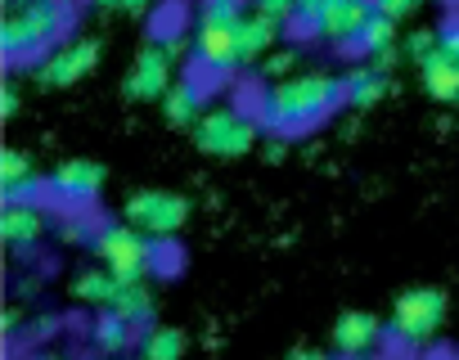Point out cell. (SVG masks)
Segmentation results:
<instances>
[{
    "label": "cell",
    "instance_id": "obj_1",
    "mask_svg": "<svg viewBox=\"0 0 459 360\" xmlns=\"http://www.w3.org/2000/svg\"><path fill=\"white\" fill-rule=\"evenodd\" d=\"M347 104V77L338 73H293L284 81H271L257 99V122L275 135H302L333 117Z\"/></svg>",
    "mask_w": 459,
    "mask_h": 360
},
{
    "label": "cell",
    "instance_id": "obj_2",
    "mask_svg": "<svg viewBox=\"0 0 459 360\" xmlns=\"http://www.w3.org/2000/svg\"><path fill=\"white\" fill-rule=\"evenodd\" d=\"M68 28H73V0H14L0 19V50L14 68L37 64L59 41H68L64 37Z\"/></svg>",
    "mask_w": 459,
    "mask_h": 360
},
{
    "label": "cell",
    "instance_id": "obj_3",
    "mask_svg": "<svg viewBox=\"0 0 459 360\" xmlns=\"http://www.w3.org/2000/svg\"><path fill=\"white\" fill-rule=\"evenodd\" d=\"M446 311H450L446 288H437V284L405 288V293H396V302H392L387 338H392L396 347H405V351H419V347H428V342L441 333Z\"/></svg>",
    "mask_w": 459,
    "mask_h": 360
},
{
    "label": "cell",
    "instance_id": "obj_4",
    "mask_svg": "<svg viewBox=\"0 0 459 360\" xmlns=\"http://www.w3.org/2000/svg\"><path fill=\"white\" fill-rule=\"evenodd\" d=\"M91 253L100 257V266H108L117 279L126 284H140L153 275L158 266V248H153V235L135 230L131 221H117V226H100L95 239H91Z\"/></svg>",
    "mask_w": 459,
    "mask_h": 360
},
{
    "label": "cell",
    "instance_id": "obj_5",
    "mask_svg": "<svg viewBox=\"0 0 459 360\" xmlns=\"http://www.w3.org/2000/svg\"><path fill=\"white\" fill-rule=\"evenodd\" d=\"M239 28H244V10H225V5L203 0V10L194 19V32H189L194 59L203 68H212V73L239 68Z\"/></svg>",
    "mask_w": 459,
    "mask_h": 360
},
{
    "label": "cell",
    "instance_id": "obj_6",
    "mask_svg": "<svg viewBox=\"0 0 459 360\" xmlns=\"http://www.w3.org/2000/svg\"><path fill=\"white\" fill-rule=\"evenodd\" d=\"M257 135H262V122L248 117L244 108L235 104H221V108H207L198 122H194V144L212 158H244L257 149Z\"/></svg>",
    "mask_w": 459,
    "mask_h": 360
},
{
    "label": "cell",
    "instance_id": "obj_7",
    "mask_svg": "<svg viewBox=\"0 0 459 360\" xmlns=\"http://www.w3.org/2000/svg\"><path fill=\"white\" fill-rule=\"evenodd\" d=\"M171 86H176V41L140 46V55H135V64L122 81V95L135 99V104H149V99H162Z\"/></svg>",
    "mask_w": 459,
    "mask_h": 360
},
{
    "label": "cell",
    "instance_id": "obj_8",
    "mask_svg": "<svg viewBox=\"0 0 459 360\" xmlns=\"http://www.w3.org/2000/svg\"><path fill=\"white\" fill-rule=\"evenodd\" d=\"M122 217H126L135 230L153 235V239H171V235H180L185 221H189V199H180V194H171V190H135V194L126 199Z\"/></svg>",
    "mask_w": 459,
    "mask_h": 360
},
{
    "label": "cell",
    "instance_id": "obj_9",
    "mask_svg": "<svg viewBox=\"0 0 459 360\" xmlns=\"http://www.w3.org/2000/svg\"><path fill=\"white\" fill-rule=\"evenodd\" d=\"M95 68H100V41L95 37H73V41H59L50 55H41L28 77L37 86H73V81L91 77Z\"/></svg>",
    "mask_w": 459,
    "mask_h": 360
},
{
    "label": "cell",
    "instance_id": "obj_10",
    "mask_svg": "<svg viewBox=\"0 0 459 360\" xmlns=\"http://www.w3.org/2000/svg\"><path fill=\"white\" fill-rule=\"evenodd\" d=\"M100 190H104V167L91 162V158H64V162L46 176V194H50L55 203L73 208V212L91 208V203L100 199Z\"/></svg>",
    "mask_w": 459,
    "mask_h": 360
},
{
    "label": "cell",
    "instance_id": "obj_11",
    "mask_svg": "<svg viewBox=\"0 0 459 360\" xmlns=\"http://www.w3.org/2000/svg\"><path fill=\"white\" fill-rule=\"evenodd\" d=\"M50 230V212L37 199H5L0 203V239H5L14 253H28L46 239Z\"/></svg>",
    "mask_w": 459,
    "mask_h": 360
},
{
    "label": "cell",
    "instance_id": "obj_12",
    "mask_svg": "<svg viewBox=\"0 0 459 360\" xmlns=\"http://www.w3.org/2000/svg\"><path fill=\"white\" fill-rule=\"evenodd\" d=\"M383 338H387V324L374 311H342L333 324V351L342 360H360V356L378 351Z\"/></svg>",
    "mask_w": 459,
    "mask_h": 360
},
{
    "label": "cell",
    "instance_id": "obj_13",
    "mask_svg": "<svg viewBox=\"0 0 459 360\" xmlns=\"http://www.w3.org/2000/svg\"><path fill=\"white\" fill-rule=\"evenodd\" d=\"M369 14H374L369 0H329V5L311 19V32H320L325 41L342 46V41H356L360 37V28H365Z\"/></svg>",
    "mask_w": 459,
    "mask_h": 360
},
{
    "label": "cell",
    "instance_id": "obj_14",
    "mask_svg": "<svg viewBox=\"0 0 459 360\" xmlns=\"http://www.w3.org/2000/svg\"><path fill=\"white\" fill-rule=\"evenodd\" d=\"M0 194H5V199H37L41 194L37 162L19 144H10L5 153H0Z\"/></svg>",
    "mask_w": 459,
    "mask_h": 360
},
{
    "label": "cell",
    "instance_id": "obj_15",
    "mask_svg": "<svg viewBox=\"0 0 459 360\" xmlns=\"http://www.w3.org/2000/svg\"><path fill=\"white\" fill-rule=\"evenodd\" d=\"M280 19H271V14H262V10H248L244 14V28H239V68H248V64H262L275 46H280Z\"/></svg>",
    "mask_w": 459,
    "mask_h": 360
},
{
    "label": "cell",
    "instance_id": "obj_16",
    "mask_svg": "<svg viewBox=\"0 0 459 360\" xmlns=\"http://www.w3.org/2000/svg\"><path fill=\"white\" fill-rule=\"evenodd\" d=\"M419 81H423V90H428L432 99L455 104V99H459V59H455L446 46H437L432 55L419 59Z\"/></svg>",
    "mask_w": 459,
    "mask_h": 360
},
{
    "label": "cell",
    "instance_id": "obj_17",
    "mask_svg": "<svg viewBox=\"0 0 459 360\" xmlns=\"http://www.w3.org/2000/svg\"><path fill=\"white\" fill-rule=\"evenodd\" d=\"M122 284H126V279H117L108 266L82 270V275H73V302H82V306H95V311H108V306L117 302Z\"/></svg>",
    "mask_w": 459,
    "mask_h": 360
},
{
    "label": "cell",
    "instance_id": "obj_18",
    "mask_svg": "<svg viewBox=\"0 0 459 360\" xmlns=\"http://www.w3.org/2000/svg\"><path fill=\"white\" fill-rule=\"evenodd\" d=\"M91 342H95L100 356H122L135 342V320H126L117 311H100L91 320Z\"/></svg>",
    "mask_w": 459,
    "mask_h": 360
},
{
    "label": "cell",
    "instance_id": "obj_19",
    "mask_svg": "<svg viewBox=\"0 0 459 360\" xmlns=\"http://www.w3.org/2000/svg\"><path fill=\"white\" fill-rule=\"evenodd\" d=\"M387 90H392V81H387V68H378V64H365V68L347 73V104L351 108H374Z\"/></svg>",
    "mask_w": 459,
    "mask_h": 360
},
{
    "label": "cell",
    "instance_id": "obj_20",
    "mask_svg": "<svg viewBox=\"0 0 459 360\" xmlns=\"http://www.w3.org/2000/svg\"><path fill=\"white\" fill-rule=\"evenodd\" d=\"M162 113H167V122L171 126H194L207 108H203V95H198V86L189 81V77H180L167 95H162Z\"/></svg>",
    "mask_w": 459,
    "mask_h": 360
},
{
    "label": "cell",
    "instance_id": "obj_21",
    "mask_svg": "<svg viewBox=\"0 0 459 360\" xmlns=\"http://www.w3.org/2000/svg\"><path fill=\"white\" fill-rule=\"evenodd\" d=\"M185 351H189V338L176 324H153L140 338V360H180Z\"/></svg>",
    "mask_w": 459,
    "mask_h": 360
},
{
    "label": "cell",
    "instance_id": "obj_22",
    "mask_svg": "<svg viewBox=\"0 0 459 360\" xmlns=\"http://www.w3.org/2000/svg\"><path fill=\"white\" fill-rule=\"evenodd\" d=\"M351 46H356L360 55H374V59H378L383 50H392V46H396V19H387V14H378V10H374V14L365 19L360 37H356Z\"/></svg>",
    "mask_w": 459,
    "mask_h": 360
},
{
    "label": "cell",
    "instance_id": "obj_23",
    "mask_svg": "<svg viewBox=\"0 0 459 360\" xmlns=\"http://www.w3.org/2000/svg\"><path fill=\"white\" fill-rule=\"evenodd\" d=\"M108 311H117V315H126V320H144L149 311H153V293H149V284L140 279V284H122V293H117V302L108 306Z\"/></svg>",
    "mask_w": 459,
    "mask_h": 360
},
{
    "label": "cell",
    "instance_id": "obj_24",
    "mask_svg": "<svg viewBox=\"0 0 459 360\" xmlns=\"http://www.w3.org/2000/svg\"><path fill=\"white\" fill-rule=\"evenodd\" d=\"M257 68H262L266 81H284V77H293V68H298V50H271Z\"/></svg>",
    "mask_w": 459,
    "mask_h": 360
},
{
    "label": "cell",
    "instance_id": "obj_25",
    "mask_svg": "<svg viewBox=\"0 0 459 360\" xmlns=\"http://www.w3.org/2000/svg\"><path fill=\"white\" fill-rule=\"evenodd\" d=\"M441 46V32H410V41H405V50H410V59L419 64L423 55H432Z\"/></svg>",
    "mask_w": 459,
    "mask_h": 360
},
{
    "label": "cell",
    "instance_id": "obj_26",
    "mask_svg": "<svg viewBox=\"0 0 459 360\" xmlns=\"http://www.w3.org/2000/svg\"><path fill=\"white\" fill-rule=\"evenodd\" d=\"M369 5H374L378 14H387V19L401 23V19H410V14L419 10V0H369Z\"/></svg>",
    "mask_w": 459,
    "mask_h": 360
},
{
    "label": "cell",
    "instance_id": "obj_27",
    "mask_svg": "<svg viewBox=\"0 0 459 360\" xmlns=\"http://www.w3.org/2000/svg\"><path fill=\"white\" fill-rule=\"evenodd\" d=\"M253 10H262V14H271V19L289 23V19H298V0H257Z\"/></svg>",
    "mask_w": 459,
    "mask_h": 360
},
{
    "label": "cell",
    "instance_id": "obj_28",
    "mask_svg": "<svg viewBox=\"0 0 459 360\" xmlns=\"http://www.w3.org/2000/svg\"><path fill=\"white\" fill-rule=\"evenodd\" d=\"M19 104H23V99H19V81L10 77V81H5V90H0V117L14 122V117H19Z\"/></svg>",
    "mask_w": 459,
    "mask_h": 360
},
{
    "label": "cell",
    "instance_id": "obj_29",
    "mask_svg": "<svg viewBox=\"0 0 459 360\" xmlns=\"http://www.w3.org/2000/svg\"><path fill=\"white\" fill-rule=\"evenodd\" d=\"M100 10H122V14H144L153 0H95Z\"/></svg>",
    "mask_w": 459,
    "mask_h": 360
},
{
    "label": "cell",
    "instance_id": "obj_30",
    "mask_svg": "<svg viewBox=\"0 0 459 360\" xmlns=\"http://www.w3.org/2000/svg\"><path fill=\"white\" fill-rule=\"evenodd\" d=\"M59 239H64V244H82V239H95V235H86L77 221H64V226H59Z\"/></svg>",
    "mask_w": 459,
    "mask_h": 360
},
{
    "label": "cell",
    "instance_id": "obj_31",
    "mask_svg": "<svg viewBox=\"0 0 459 360\" xmlns=\"http://www.w3.org/2000/svg\"><path fill=\"white\" fill-rule=\"evenodd\" d=\"M19 329H23V311H19V306H5V338L14 342V338H19Z\"/></svg>",
    "mask_w": 459,
    "mask_h": 360
},
{
    "label": "cell",
    "instance_id": "obj_32",
    "mask_svg": "<svg viewBox=\"0 0 459 360\" xmlns=\"http://www.w3.org/2000/svg\"><path fill=\"white\" fill-rule=\"evenodd\" d=\"M441 46H446V50H450V55H455V59H459V19H455V23H446V28H441Z\"/></svg>",
    "mask_w": 459,
    "mask_h": 360
},
{
    "label": "cell",
    "instance_id": "obj_33",
    "mask_svg": "<svg viewBox=\"0 0 459 360\" xmlns=\"http://www.w3.org/2000/svg\"><path fill=\"white\" fill-rule=\"evenodd\" d=\"M55 329H59V320H55V315H37V320H32V338H50Z\"/></svg>",
    "mask_w": 459,
    "mask_h": 360
},
{
    "label": "cell",
    "instance_id": "obj_34",
    "mask_svg": "<svg viewBox=\"0 0 459 360\" xmlns=\"http://www.w3.org/2000/svg\"><path fill=\"white\" fill-rule=\"evenodd\" d=\"M289 360H338V351H320V347H302V351H293Z\"/></svg>",
    "mask_w": 459,
    "mask_h": 360
},
{
    "label": "cell",
    "instance_id": "obj_35",
    "mask_svg": "<svg viewBox=\"0 0 459 360\" xmlns=\"http://www.w3.org/2000/svg\"><path fill=\"white\" fill-rule=\"evenodd\" d=\"M212 5H225V10H244V14H248V10L257 5V0H212Z\"/></svg>",
    "mask_w": 459,
    "mask_h": 360
},
{
    "label": "cell",
    "instance_id": "obj_36",
    "mask_svg": "<svg viewBox=\"0 0 459 360\" xmlns=\"http://www.w3.org/2000/svg\"><path fill=\"white\" fill-rule=\"evenodd\" d=\"M32 360H73V356H59V351H41V356H32Z\"/></svg>",
    "mask_w": 459,
    "mask_h": 360
},
{
    "label": "cell",
    "instance_id": "obj_37",
    "mask_svg": "<svg viewBox=\"0 0 459 360\" xmlns=\"http://www.w3.org/2000/svg\"><path fill=\"white\" fill-rule=\"evenodd\" d=\"M104 360H117V356H104Z\"/></svg>",
    "mask_w": 459,
    "mask_h": 360
}]
</instances>
